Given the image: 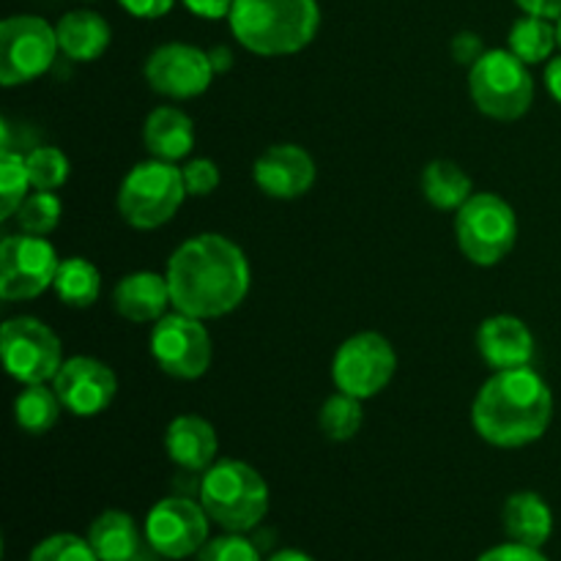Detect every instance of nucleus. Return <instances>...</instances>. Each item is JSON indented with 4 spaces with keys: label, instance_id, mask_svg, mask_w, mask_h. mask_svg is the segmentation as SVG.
I'll return each instance as SVG.
<instances>
[{
    "label": "nucleus",
    "instance_id": "f704fd0d",
    "mask_svg": "<svg viewBox=\"0 0 561 561\" xmlns=\"http://www.w3.org/2000/svg\"><path fill=\"white\" fill-rule=\"evenodd\" d=\"M477 561H548L546 553L540 548L520 546V542H504V546L491 548V551L482 553Z\"/></svg>",
    "mask_w": 561,
    "mask_h": 561
},
{
    "label": "nucleus",
    "instance_id": "c9c22d12",
    "mask_svg": "<svg viewBox=\"0 0 561 561\" xmlns=\"http://www.w3.org/2000/svg\"><path fill=\"white\" fill-rule=\"evenodd\" d=\"M485 55V47H482V38L477 33L463 31L453 38V58L463 66H474L477 60Z\"/></svg>",
    "mask_w": 561,
    "mask_h": 561
},
{
    "label": "nucleus",
    "instance_id": "4c0bfd02",
    "mask_svg": "<svg viewBox=\"0 0 561 561\" xmlns=\"http://www.w3.org/2000/svg\"><path fill=\"white\" fill-rule=\"evenodd\" d=\"M184 5L203 20H222V16H230L233 0H184Z\"/></svg>",
    "mask_w": 561,
    "mask_h": 561
},
{
    "label": "nucleus",
    "instance_id": "7c9ffc66",
    "mask_svg": "<svg viewBox=\"0 0 561 561\" xmlns=\"http://www.w3.org/2000/svg\"><path fill=\"white\" fill-rule=\"evenodd\" d=\"M60 197L53 192H31V195L22 201V206L16 208V219H20V228L31 236H47L58 228L60 222Z\"/></svg>",
    "mask_w": 561,
    "mask_h": 561
},
{
    "label": "nucleus",
    "instance_id": "bb28decb",
    "mask_svg": "<svg viewBox=\"0 0 561 561\" xmlns=\"http://www.w3.org/2000/svg\"><path fill=\"white\" fill-rule=\"evenodd\" d=\"M557 44V27H553L551 20H546V16L526 14L520 16L513 25V31H510V53L518 55L526 66L548 60V55L553 53Z\"/></svg>",
    "mask_w": 561,
    "mask_h": 561
},
{
    "label": "nucleus",
    "instance_id": "1a4fd4ad",
    "mask_svg": "<svg viewBox=\"0 0 561 561\" xmlns=\"http://www.w3.org/2000/svg\"><path fill=\"white\" fill-rule=\"evenodd\" d=\"M0 351L11 378L20 383H47L64 365L60 340L47 323L31 316L11 318L0 329Z\"/></svg>",
    "mask_w": 561,
    "mask_h": 561
},
{
    "label": "nucleus",
    "instance_id": "0eeeda50",
    "mask_svg": "<svg viewBox=\"0 0 561 561\" xmlns=\"http://www.w3.org/2000/svg\"><path fill=\"white\" fill-rule=\"evenodd\" d=\"M458 247L477 266H496L510 255L518 239V219L513 206L491 192L471 195L455 217Z\"/></svg>",
    "mask_w": 561,
    "mask_h": 561
},
{
    "label": "nucleus",
    "instance_id": "2f4dec72",
    "mask_svg": "<svg viewBox=\"0 0 561 561\" xmlns=\"http://www.w3.org/2000/svg\"><path fill=\"white\" fill-rule=\"evenodd\" d=\"M27 561H99L91 542L77 535H53L38 542Z\"/></svg>",
    "mask_w": 561,
    "mask_h": 561
},
{
    "label": "nucleus",
    "instance_id": "6e6552de",
    "mask_svg": "<svg viewBox=\"0 0 561 561\" xmlns=\"http://www.w3.org/2000/svg\"><path fill=\"white\" fill-rule=\"evenodd\" d=\"M58 33L47 20L16 14L0 25V82L5 88L25 85L53 66L58 55Z\"/></svg>",
    "mask_w": 561,
    "mask_h": 561
},
{
    "label": "nucleus",
    "instance_id": "423d86ee",
    "mask_svg": "<svg viewBox=\"0 0 561 561\" xmlns=\"http://www.w3.org/2000/svg\"><path fill=\"white\" fill-rule=\"evenodd\" d=\"M469 88L477 110L496 121H518L535 99L529 69L510 49H488L469 69Z\"/></svg>",
    "mask_w": 561,
    "mask_h": 561
},
{
    "label": "nucleus",
    "instance_id": "ea45409f",
    "mask_svg": "<svg viewBox=\"0 0 561 561\" xmlns=\"http://www.w3.org/2000/svg\"><path fill=\"white\" fill-rule=\"evenodd\" d=\"M546 85H548V91H551V96L561 104V55H559V58H553L551 64H548Z\"/></svg>",
    "mask_w": 561,
    "mask_h": 561
},
{
    "label": "nucleus",
    "instance_id": "72a5a7b5",
    "mask_svg": "<svg viewBox=\"0 0 561 561\" xmlns=\"http://www.w3.org/2000/svg\"><path fill=\"white\" fill-rule=\"evenodd\" d=\"M181 175H184L186 195L206 197L219 186V168L211 159H192V162L181 170Z\"/></svg>",
    "mask_w": 561,
    "mask_h": 561
},
{
    "label": "nucleus",
    "instance_id": "393cba45",
    "mask_svg": "<svg viewBox=\"0 0 561 561\" xmlns=\"http://www.w3.org/2000/svg\"><path fill=\"white\" fill-rule=\"evenodd\" d=\"M53 288L66 307L85 310V307L96 305L99 294H102V274L88 257H66L60 261Z\"/></svg>",
    "mask_w": 561,
    "mask_h": 561
},
{
    "label": "nucleus",
    "instance_id": "9b49d317",
    "mask_svg": "<svg viewBox=\"0 0 561 561\" xmlns=\"http://www.w3.org/2000/svg\"><path fill=\"white\" fill-rule=\"evenodd\" d=\"M58 266V252L44 236H9L0 244V299H36L55 283Z\"/></svg>",
    "mask_w": 561,
    "mask_h": 561
},
{
    "label": "nucleus",
    "instance_id": "412c9836",
    "mask_svg": "<svg viewBox=\"0 0 561 561\" xmlns=\"http://www.w3.org/2000/svg\"><path fill=\"white\" fill-rule=\"evenodd\" d=\"M504 531L520 546L542 548L553 535V513L546 499L535 491H520L507 499L502 510Z\"/></svg>",
    "mask_w": 561,
    "mask_h": 561
},
{
    "label": "nucleus",
    "instance_id": "f03ea898",
    "mask_svg": "<svg viewBox=\"0 0 561 561\" xmlns=\"http://www.w3.org/2000/svg\"><path fill=\"white\" fill-rule=\"evenodd\" d=\"M553 420V394L531 367L499 370L477 392L471 422L493 447L515 449L546 436Z\"/></svg>",
    "mask_w": 561,
    "mask_h": 561
},
{
    "label": "nucleus",
    "instance_id": "ddd939ff",
    "mask_svg": "<svg viewBox=\"0 0 561 561\" xmlns=\"http://www.w3.org/2000/svg\"><path fill=\"white\" fill-rule=\"evenodd\" d=\"M151 356L168 376L192 381L211 365V337L201 318L175 310L159 318L151 332Z\"/></svg>",
    "mask_w": 561,
    "mask_h": 561
},
{
    "label": "nucleus",
    "instance_id": "4be33fe9",
    "mask_svg": "<svg viewBox=\"0 0 561 561\" xmlns=\"http://www.w3.org/2000/svg\"><path fill=\"white\" fill-rule=\"evenodd\" d=\"M55 33H58L60 53L71 60H80V64L102 58L104 49L110 47V38H113L107 20L88 9L69 11V14L60 16Z\"/></svg>",
    "mask_w": 561,
    "mask_h": 561
},
{
    "label": "nucleus",
    "instance_id": "aec40b11",
    "mask_svg": "<svg viewBox=\"0 0 561 561\" xmlns=\"http://www.w3.org/2000/svg\"><path fill=\"white\" fill-rule=\"evenodd\" d=\"M148 153L162 162H179L195 148V124L179 107H157L142 126Z\"/></svg>",
    "mask_w": 561,
    "mask_h": 561
},
{
    "label": "nucleus",
    "instance_id": "39448f33",
    "mask_svg": "<svg viewBox=\"0 0 561 561\" xmlns=\"http://www.w3.org/2000/svg\"><path fill=\"white\" fill-rule=\"evenodd\" d=\"M186 197L184 175L173 162L148 159L126 173L118 190V211L131 228L153 230L175 217Z\"/></svg>",
    "mask_w": 561,
    "mask_h": 561
},
{
    "label": "nucleus",
    "instance_id": "a878e982",
    "mask_svg": "<svg viewBox=\"0 0 561 561\" xmlns=\"http://www.w3.org/2000/svg\"><path fill=\"white\" fill-rule=\"evenodd\" d=\"M60 409L64 403L55 389L44 387V383H25V389L14 400V420L20 431L31 433V436H44L55 427Z\"/></svg>",
    "mask_w": 561,
    "mask_h": 561
},
{
    "label": "nucleus",
    "instance_id": "6ab92c4d",
    "mask_svg": "<svg viewBox=\"0 0 561 561\" xmlns=\"http://www.w3.org/2000/svg\"><path fill=\"white\" fill-rule=\"evenodd\" d=\"M113 305L126 321L131 323H148L164 318L170 299L168 277L153 272H135L118 279L113 290Z\"/></svg>",
    "mask_w": 561,
    "mask_h": 561
},
{
    "label": "nucleus",
    "instance_id": "58836bf2",
    "mask_svg": "<svg viewBox=\"0 0 561 561\" xmlns=\"http://www.w3.org/2000/svg\"><path fill=\"white\" fill-rule=\"evenodd\" d=\"M526 14L546 16V20H559L561 16V0H515Z\"/></svg>",
    "mask_w": 561,
    "mask_h": 561
},
{
    "label": "nucleus",
    "instance_id": "7ed1b4c3",
    "mask_svg": "<svg viewBox=\"0 0 561 561\" xmlns=\"http://www.w3.org/2000/svg\"><path fill=\"white\" fill-rule=\"evenodd\" d=\"M228 20L241 47L277 58L299 53L316 38L321 9L316 0H233Z\"/></svg>",
    "mask_w": 561,
    "mask_h": 561
},
{
    "label": "nucleus",
    "instance_id": "5701e85b",
    "mask_svg": "<svg viewBox=\"0 0 561 561\" xmlns=\"http://www.w3.org/2000/svg\"><path fill=\"white\" fill-rule=\"evenodd\" d=\"M88 542L99 561H135L140 553V531L124 510H104L88 529Z\"/></svg>",
    "mask_w": 561,
    "mask_h": 561
},
{
    "label": "nucleus",
    "instance_id": "c756f323",
    "mask_svg": "<svg viewBox=\"0 0 561 561\" xmlns=\"http://www.w3.org/2000/svg\"><path fill=\"white\" fill-rule=\"evenodd\" d=\"M27 173H31V186L38 192H55L69 179V159L60 148L38 146L25 153Z\"/></svg>",
    "mask_w": 561,
    "mask_h": 561
},
{
    "label": "nucleus",
    "instance_id": "c85d7f7f",
    "mask_svg": "<svg viewBox=\"0 0 561 561\" xmlns=\"http://www.w3.org/2000/svg\"><path fill=\"white\" fill-rule=\"evenodd\" d=\"M31 190V173L22 153L3 148L0 153V219H9L22 206Z\"/></svg>",
    "mask_w": 561,
    "mask_h": 561
},
{
    "label": "nucleus",
    "instance_id": "f3484780",
    "mask_svg": "<svg viewBox=\"0 0 561 561\" xmlns=\"http://www.w3.org/2000/svg\"><path fill=\"white\" fill-rule=\"evenodd\" d=\"M477 348L493 370H518L535 359V337L515 316H493L477 332Z\"/></svg>",
    "mask_w": 561,
    "mask_h": 561
},
{
    "label": "nucleus",
    "instance_id": "a19ab883",
    "mask_svg": "<svg viewBox=\"0 0 561 561\" xmlns=\"http://www.w3.org/2000/svg\"><path fill=\"white\" fill-rule=\"evenodd\" d=\"M268 561H316V559L305 551H296V548H285V551H277L274 557H268Z\"/></svg>",
    "mask_w": 561,
    "mask_h": 561
},
{
    "label": "nucleus",
    "instance_id": "f257e3e1",
    "mask_svg": "<svg viewBox=\"0 0 561 561\" xmlns=\"http://www.w3.org/2000/svg\"><path fill=\"white\" fill-rule=\"evenodd\" d=\"M164 277L175 310L208 321L241 307L252 272L239 244L219 233H203L173 252Z\"/></svg>",
    "mask_w": 561,
    "mask_h": 561
},
{
    "label": "nucleus",
    "instance_id": "9d476101",
    "mask_svg": "<svg viewBox=\"0 0 561 561\" xmlns=\"http://www.w3.org/2000/svg\"><path fill=\"white\" fill-rule=\"evenodd\" d=\"M398 354L392 343L378 332H362L345 340L332 362V378L340 392L351 398H376L394 378Z\"/></svg>",
    "mask_w": 561,
    "mask_h": 561
},
{
    "label": "nucleus",
    "instance_id": "e433bc0d",
    "mask_svg": "<svg viewBox=\"0 0 561 561\" xmlns=\"http://www.w3.org/2000/svg\"><path fill=\"white\" fill-rule=\"evenodd\" d=\"M131 16H140V20H159V16L168 14L173 9L175 0H118Z\"/></svg>",
    "mask_w": 561,
    "mask_h": 561
},
{
    "label": "nucleus",
    "instance_id": "a211bd4d",
    "mask_svg": "<svg viewBox=\"0 0 561 561\" xmlns=\"http://www.w3.org/2000/svg\"><path fill=\"white\" fill-rule=\"evenodd\" d=\"M164 453L179 469L208 471L217 463L219 438L208 420L195 414L175 416L164 433Z\"/></svg>",
    "mask_w": 561,
    "mask_h": 561
},
{
    "label": "nucleus",
    "instance_id": "dca6fc26",
    "mask_svg": "<svg viewBox=\"0 0 561 561\" xmlns=\"http://www.w3.org/2000/svg\"><path fill=\"white\" fill-rule=\"evenodd\" d=\"M257 190L277 201H296L316 184V162L310 153L294 142H279L255 159L252 168Z\"/></svg>",
    "mask_w": 561,
    "mask_h": 561
},
{
    "label": "nucleus",
    "instance_id": "2eb2a0df",
    "mask_svg": "<svg viewBox=\"0 0 561 561\" xmlns=\"http://www.w3.org/2000/svg\"><path fill=\"white\" fill-rule=\"evenodd\" d=\"M53 389L66 411L75 416H96L115 400L118 378L93 356H71L53 378Z\"/></svg>",
    "mask_w": 561,
    "mask_h": 561
},
{
    "label": "nucleus",
    "instance_id": "f8f14e48",
    "mask_svg": "<svg viewBox=\"0 0 561 561\" xmlns=\"http://www.w3.org/2000/svg\"><path fill=\"white\" fill-rule=\"evenodd\" d=\"M208 524L211 518L201 502L168 496L148 510L142 535L162 559H190L208 542Z\"/></svg>",
    "mask_w": 561,
    "mask_h": 561
},
{
    "label": "nucleus",
    "instance_id": "cd10ccee",
    "mask_svg": "<svg viewBox=\"0 0 561 561\" xmlns=\"http://www.w3.org/2000/svg\"><path fill=\"white\" fill-rule=\"evenodd\" d=\"M362 422H365L362 400L345 392L332 394L318 414V425L329 442H351L362 431Z\"/></svg>",
    "mask_w": 561,
    "mask_h": 561
},
{
    "label": "nucleus",
    "instance_id": "79ce46f5",
    "mask_svg": "<svg viewBox=\"0 0 561 561\" xmlns=\"http://www.w3.org/2000/svg\"><path fill=\"white\" fill-rule=\"evenodd\" d=\"M557 38H559V47H561V16H559V22H557Z\"/></svg>",
    "mask_w": 561,
    "mask_h": 561
},
{
    "label": "nucleus",
    "instance_id": "473e14b6",
    "mask_svg": "<svg viewBox=\"0 0 561 561\" xmlns=\"http://www.w3.org/2000/svg\"><path fill=\"white\" fill-rule=\"evenodd\" d=\"M195 561H261V553L244 535L228 531V535L208 540L197 551Z\"/></svg>",
    "mask_w": 561,
    "mask_h": 561
},
{
    "label": "nucleus",
    "instance_id": "20e7f679",
    "mask_svg": "<svg viewBox=\"0 0 561 561\" xmlns=\"http://www.w3.org/2000/svg\"><path fill=\"white\" fill-rule=\"evenodd\" d=\"M201 504L219 529L244 535L268 513V485L250 463L217 460L201 480Z\"/></svg>",
    "mask_w": 561,
    "mask_h": 561
},
{
    "label": "nucleus",
    "instance_id": "b1692460",
    "mask_svg": "<svg viewBox=\"0 0 561 561\" xmlns=\"http://www.w3.org/2000/svg\"><path fill=\"white\" fill-rule=\"evenodd\" d=\"M422 192L431 201V206L442 211H458L471 197V179L460 164L449 159H436L422 173Z\"/></svg>",
    "mask_w": 561,
    "mask_h": 561
},
{
    "label": "nucleus",
    "instance_id": "4468645a",
    "mask_svg": "<svg viewBox=\"0 0 561 561\" xmlns=\"http://www.w3.org/2000/svg\"><path fill=\"white\" fill-rule=\"evenodd\" d=\"M211 55L192 44H162L146 60V82L151 91L170 99L201 96L214 80Z\"/></svg>",
    "mask_w": 561,
    "mask_h": 561
}]
</instances>
